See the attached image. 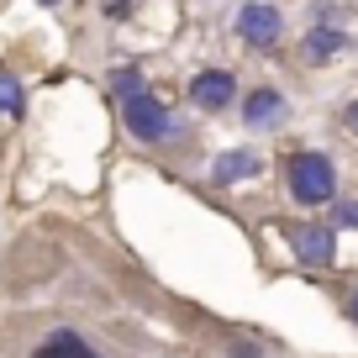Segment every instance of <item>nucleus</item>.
<instances>
[{
	"label": "nucleus",
	"mask_w": 358,
	"mask_h": 358,
	"mask_svg": "<svg viewBox=\"0 0 358 358\" xmlns=\"http://www.w3.org/2000/svg\"><path fill=\"white\" fill-rule=\"evenodd\" d=\"M285 185H290V195L301 206H327L337 195V169L327 153H295L285 164Z\"/></svg>",
	"instance_id": "nucleus-1"
},
{
	"label": "nucleus",
	"mask_w": 358,
	"mask_h": 358,
	"mask_svg": "<svg viewBox=\"0 0 358 358\" xmlns=\"http://www.w3.org/2000/svg\"><path fill=\"white\" fill-rule=\"evenodd\" d=\"M122 122H127V132H132L137 143H174V137H179L174 111L158 101L153 90H137V95H127V101H122Z\"/></svg>",
	"instance_id": "nucleus-2"
},
{
	"label": "nucleus",
	"mask_w": 358,
	"mask_h": 358,
	"mask_svg": "<svg viewBox=\"0 0 358 358\" xmlns=\"http://www.w3.org/2000/svg\"><path fill=\"white\" fill-rule=\"evenodd\" d=\"M280 11L268 6V0H248L243 11H237V37L243 43H253V48H274L280 43Z\"/></svg>",
	"instance_id": "nucleus-3"
},
{
	"label": "nucleus",
	"mask_w": 358,
	"mask_h": 358,
	"mask_svg": "<svg viewBox=\"0 0 358 358\" xmlns=\"http://www.w3.org/2000/svg\"><path fill=\"white\" fill-rule=\"evenodd\" d=\"M237 95V79L227 74V69H201V74L190 79V101L201 106V111H222V106H232Z\"/></svg>",
	"instance_id": "nucleus-4"
},
{
	"label": "nucleus",
	"mask_w": 358,
	"mask_h": 358,
	"mask_svg": "<svg viewBox=\"0 0 358 358\" xmlns=\"http://www.w3.org/2000/svg\"><path fill=\"white\" fill-rule=\"evenodd\" d=\"M290 253L301 258V264H311V268H327L332 253H337L332 227H290Z\"/></svg>",
	"instance_id": "nucleus-5"
},
{
	"label": "nucleus",
	"mask_w": 358,
	"mask_h": 358,
	"mask_svg": "<svg viewBox=\"0 0 358 358\" xmlns=\"http://www.w3.org/2000/svg\"><path fill=\"white\" fill-rule=\"evenodd\" d=\"M258 169H264V158L253 148H232V153H222L211 164V185H237V179H253Z\"/></svg>",
	"instance_id": "nucleus-6"
},
{
	"label": "nucleus",
	"mask_w": 358,
	"mask_h": 358,
	"mask_svg": "<svg viewBox=\"0 0 358 358\" xmlns=\"http://www.w3.org/2000/svg\"><path fill=\"white\" fill-rule=\"evenodd\" d=\"M32 358H101L95 348H90V337L69 332V327H58V332H48L43 343L32 348Z\"/></svg>",
	"instance_id": "nucleus-7"
},
{
	"label": "nucleus",
	"mask_w": 358,
	"mask_h": 358,
	"mask_svg": "<svg viewBox=\"0 0 358 358\" xmlns=\"http://www.w3.org/2000/svg\"><path fill=\"white\" fill-rule=\"evenodd\" d=\"M243 122H248V127H280V122H285L280 90H253V95L243 101Z\"/></svg>",
	"instance_id": "nucleus-8"
},
{
	"label": "nucleus",
	"mask_w": 358,
	"mask_h": 358,
	"mask_svg": "<svg viewBox=\"0 0 358 358\" xmlns=\"http://www.w3.org/2000/svg\"><path fill=\"white\" fill-rule=\"evenodd\" d=\"M348 48V37L337 32V27H311V32H306V58H311V64H327V58H337Z\"/></svg>",
	"instance_id": "nucleus-9"
},
{
	"label": "nucleus",
	"mask_w": 358,
	"mask_h": 358,
	"mask_svg": "<svg viewBox=\"0 0 358 358\" xmlns=\"http://www.w3.org/2000/svg\"><path fill=\"white\" fill-rule=\"evenodd\" d=\"M0 111H6V116H22L27 111V95H22V85H16L11 69H0Z\"/></svg>",
	"instance_id": "nucleus-10"
},
{
	"label": "nucleus",
	"mask_w": 358,
	"mask_h": 358,
	"mask_svg": "<svg viewBox=\"0 0 358 358\" xmlns=\"http://www.w3.org/2000/svg\"><path fill=\"white\" fill-rule=\"evenodd\" d=\"M111 90L127 101V95H137V90H143V74H137V69H116V74H111Z\"/></svg>",
	"instance_id": "nucleus-11"
},
{
	"label": "nucleus",
	"mask_w": 358,
	"mask_h": 358,
	"mask_svg": "<svg viewBox=\"0 0 358 358\" xmlns=\"http://www.w3.org/2000/svg\"><path fill=\"white\" fill-rule=\"evenodd\" d=\"M332 222H337V227H358V201H337Z\"/></svg>",
	"instance_id": "nucleus-12"
},
{
	"label": "nucleus",
	"mask_w": 358,
	"mask_h": 358,
	"mask_svg": "<svg viewBox=\"0 0 358 358\" xmlns=\"http://www.w3.org/2000/svg\"><path fill=\"white\" fill-rule=\"evenodd\" d=\"M101 11L106 16H127V11H132V0H101Z\"/></svg>",
	"instance_id": "nucleus-13"
},
{
	"label": "nucleus",
	"mask_w": 358,
	"mask_h": 358,
	"mask_svg": "<svg viewBox=\"0 0 358 358\" xmlns=\"http://www.w3.org/2000/svg\"><path fill=\"white\" fill-rule=\"evenodd\" d=\"M343 122H348V127H353V132H358V101H353V106H348V111H343Z\"/></svg>",
	"instance_id": "nucleus-14"
},
{
	"label": "nucleus",
	"mask_w": 358,
	"mask_h": 358,
	"mask_svg": "<svg viewBox=\"0 0 358 358\" xmlns=\"http://www.w3.org/2000/svg\"><path fill=\"white\" fill-rule=\"evenodd\" d=\"M348 316H353V322H358V290H353V301H348Z\"/></svg>",
	"instance_id": "nucleus-15"
},
{
	"label": "nucleus",
	"mask_w": 358,
	"mask_h": 358,
	"mask_svg": "<svg viewBox=\"0 0 358 358\" xmlns=\"http://www.w3.org/2000/svg\"><path fill=\"white\" fill-rule=\"evenodd\" d=\"M43 6H58V0H43Z\"/></svg>",
	"instance_id": "nucleus-16"
}]
</instances>
